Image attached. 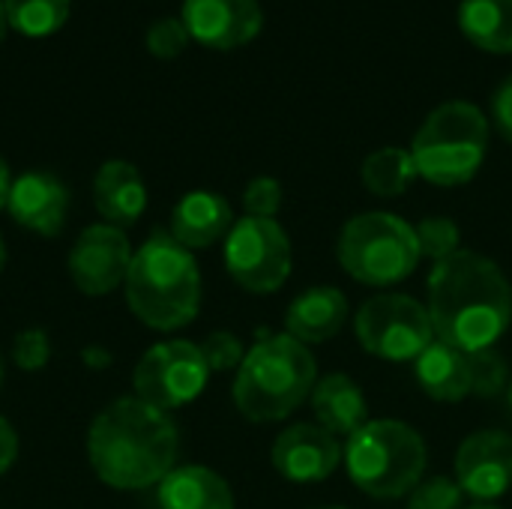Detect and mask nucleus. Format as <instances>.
I'll return each mask as SVG.
<instances>
[{"instance_id":"nucleus-10","label":"nucleus","mask_w":512,"mask_h":509,"mask_svg":"<svg viewBox=\"0 0 512 509\" xmlns=\"http://www.w3.org/2000/svg\"><path fill=\"white\" fill-rule=\"evenodd\" d=\"M210 366L198 345L174 339L153 345L135 366L132 387L135 396L159 411H174L189 405L207 387Z\"/></svg>"},{"instance_id":"nucleus-7","label":"nucleus","mask_w":512,"mask_h":509,"mask_svg":"<svg viewBox=\"0 0 512 509\" xmlns=\"http://www.w3.org/2000/svg\"><path fill=\"white\" fill-rule=\"evenodd\" d=\"M336 255L348 276L372 288L408 279L423 258L414 225L381 210L354 216L339 234Z\"/></svg>"},{"instance_id":"nucleus-17","label":"nucleus","mask_w":512,"mask_h":509,"mask_svg":"<svg viewBox=\"0 0 512 509\" xmlns=\"http://www.w3.org/2000/svg\"><path fill=\"white\" fill-rule=\"evenodd\" d=\"M93 204L99 216L114 228H129L141 219L147 207V186L132 162L111 159L96 171Z\"/></svg>"},{"instance_id":"nucleus-37","label":"nucleus","mask_w":512,"mask_h":509,"mask_svg":"<svg viewBox=\"0 0 512 509\" xmlns=\"http://www.w3.org/2000/svg\"><path fill=\"white\" fill-rule=\"evenodd\" d=\"M465 509H501V507H495V504H474V507H465Z\"/></svg>"},{"instance_id":"nucleus-6","label":"nucleus","mask_w":512,"mask_h":509,"mask_svg":"<svg viewBox=\"0 0 512 509\" xmlns=\"http://www.w3.org/2000/svg\"><path fill=\"white\" fill-rule=\"evenodd\" d=\"M489 150V120L474 102L438 105L414 135L411 156L417 174L435 186H462L483 168Z\"/></svg>"},{"instance_id":"nucleus-39","label":"nucleus","mask_w":512,"mask_h":509,"mask_svg":"<svg viewBox=\"0 0 512 509\" xmlns=\"http://www.w3.org/2000/svg\"><path fill=\"white\" fill-rule=\"evenodd\" d=\"M315 509H345V507H315Z\"/></svg>"},{"instance_id":"nucleus-26","label":"nucleus","mask_w":512,"mask_h":509,"mask_svg":"<svg viewBox=\"0 0 512 509\" xmlns=\"http://www.w3.org/2000/svg\"><path fill=\"white\" fill-rule=\"evenodd\" d=\"M468 357H471V396L492 399V396L507 393V387H510V369H507V360L495 348L474 351Z\"/></svg>"},{"instance_id":"nucleus-25","label":"nucleus","mask_w":512,"mask_h":509,"mask_svg":"<svg viewBox=\"0 0 512 509\" xmlns=\"http://www.w3.org/2000/svg\"><path fill=\"white\" fill-rule=\"evenodd\" d=\"M417 231V246L423 258H432L435 264L456 255L459 243H462V231L450 216H429L420 225H414Z\"/></svg>"},{"instance_id":"nucleus-24","label":"nucleus","mask_w":512,"mask_h":509,"mask_svg":"<svg viewBox=\"0 0 512 509\" xmlns=\"http://www.w3.org/2000/svg\"><path fill=\"white\" fill-rule=\"evenodd\" d=\"M6 21L12 30L30 39H45L57 33L72 12V0H3Z\"/></svg>"},{"instance_id":"nucleus-36","label":"nucleus","mask_w":512,"mask_h":509,"mask_svg":"<svg viewBox=\"0 0 512 509\" xmlns=\"http://www.w3.org/2000/svg\"><path fill=\"white\" fill-rule=\"evenodd\" d=\"M3 264H6V246H3V237H0V270H3Z\"/></svg>"},{"instance_id":"nucleus-16","label":"nucleus","mask_w":512,"mask_h":509,"mask_svg":"<svg viewBox=\"0 0 512 509\" xmlns=\"http://www.w3.org/2000/svg\"><path fill=\"white\" fill-rule=\"evenodd\" d=\"M348 321V297L333 285L306 288L285 312V330L300 345L330 342Z\"/></svg>"},{"instance_id":"nucleus-4","label":"nucleus","mask_w":512,"mask_h":509,"mask_svg":"<svg viewBox=\"0 0 512 509\" xmlns=\"http://www.w3.org/2000/svg\"><path fill=\"white\" fill-rule=\"evenodd\" d=\"M318 366L306 345L282 336L261 339L240 363L234 381V405L252 423H276L291 417L315 390Z\"/></svg>"},{"instance_id":"nucleus-23","label":"nucleus","mask_w":512,"mask_h":509,"mask_svg":"<svg viewBox=\"0 0 512 509\" xmlns=\"http://www.w3.org/2000/svg\"><path fill=\"white\" fill-rule=\"evenodd\" d=\"M363 186L378 198H399L408 192V186L420 177L411 150L405 147H381L372 156H366L360 168Z\"/></svg>"},{"instance_id":"nucleus-35","label":"nucleus","mask_w":512,"mask_h":509,"mask_svg":"<svg viewBox=\"0 0 512 509\" xmlns=\"http://www.w3.org/2000/svg\"><path fill=\"white\" fill-rule=\"evenodd\" d=\"M6 30H9V21H6V3L0 0V45L6 39Z\"/></svg>"},{"instance_id":"nucleus-22","label":"nucleus","mask_w":512,"mask_h":509,"mask_svg":"<svg viewBox=\"0 0 512 509\" xmlns=\"http://www.w3.org/2000/svg\"><path fill=\"white\" fill-rule=\"evenodd\" d=\"M465 39L489 54H512V0H462Z\"/></svg>"},{"instance_id":"nucleus-8","label":"nucleus","mask_w":512,"mask_h":509,"mask_svg":"<svg viewBox=\"0 0 512 509\" xmlns=\"http://www.w3.org/2000/svg\"><path fill=\"white\" fill-rule=\"evenodd\" d=\"M354 333L363 351L390 363L417 360L435 342L429 309L408 294L369 297L354 318Z\"/></svg>"},{"instance_id":"nucleus-18","label":"nucleus","mask_w":512,"mask_h":509,"mask_svg":"<svg viewBox=\"0 0 512 509\" xmlns=\"http://www.w3.org/2000/svg\"><path fill=\"white\" fill-rule=\"evenodd\" d=\"M231 228H234L231 204L216 192H204V189L189 192L177 201L171 213V237L189 252L219 243L222 237H228Z\"/></svg>"},{"instance_id":"nucleus-5","label":"nucleus","mask_w":512,"mask_h":509,"mask_svg":"<svg viewBox=\"0 0 512 509\" xmlns=\"http://www.w3.org/2000/svg\"><path fill=\"white\" fill-rule=\"evenodd\" d=\"M351 483L378 501L405 498L426 471V441L402 420H369L345 444Z\"/></svg>"},{"instance_id":"nucleus-33","label":"nucleus","mask_w":512,"mask_h":509,"mask_svg":"<svg viewBox=\"0 0 512 509\" xmlns=\"http://www.w3.org/2000/svg\"><path fill=\"white\" fill-rule=\"evenodd\" d=\"M15 456H18V435H15V429L0 417V474H6V471L12 468Z\"/></svg>"},{"instance_id":"nucleus-27","label":"nucleus","mask_w":512,"mask_h":509,"mask_svg":"<svg viewBox=\"0 0 512 509\" xmlns=\"http://www.w3.org/2000/svg\"><path fill=\"white\" fill-rule=\"evenodd\" d=\"M465 492L450 477L420 480L417 489L408 495V509H465Z\"/></svg>"},{"instance_id":"nucleus-29","label":"nucleus","mask_w":512,"mask_h":509,"mask_svg":"<svg viewBox=\"0 0 512 509\" xmlns=\"http://www.w3.org/2000/svg\"><path fill=\"white\" fill-rule=\"evenodd\" d=\"M201 354H204V360H207V366H210V372H228V369H240V363H243V345H240V339L234 336V333H225V330H219V333H210L201 345Z\"/></svg>"},{"instance_id":"nucleus-15","label":"nucleus","mask_w":512,"mask_h":509,"mask_svg":"<svg viewBox=\"0 0 512 509\" xmlns=\"http://www.w3.org/2000/svg\"><path fill=\"white\" fill-rule=\"evenodd\" d=\"M69 192L66 186L48 171H27L9 186L6 210L9 216L42 237H57L66 222Z\"/></svg>"},{"instance_id":"nucleus-11","label":"nucleus","mask_w":512,"mask_h":509,"mask_svg":"<svg viewBox=\"0 0 512 509\" xmlns=\"http://www.w3.org/2000/svg\"><path fill=\"white\" fill-rule=\"evenodd\" d=\"M132 246L123 228H114L108 222L90 225L81 231V237L72 243L69 252V279L72 285L87 297H105L120 282H126L129 264H132Z\"/></svg>"},{"instance_id":"nucleus-19","label":"nucleus","mask_w":512,"mask_h":509,"mask_svg":"<svg viewBox=\"0 0 512 509\" xmlns=\"http://www.w3.org/2000/svg\"><path fill=\"white\" fill-rule=\"evenodd\" d=\"M309 402H312V414H315L318 426L336 438L339 435L351 438L357 429H363L369 423V405H366L360 384L342 372L324 375L315 384Z\"/></svg>"},{"instance_id":"nucleus-31","label":"nucleus","mask_w":512,"mask_h":509,"mask_svg":"<svg viewBox=\"0 0 512 509\" xmlns=\"http://www.w3.org/2000/svg\"><path fill=\"white\" fill-rule=\"evenodd\" d=\"M51 357V342H48V333L45 330H24L15 336L12 342V360L24 369V372H39L45 369Z\"/></svg>"},{"instance_id":"nucleus-40","label":"nucleus","mask_w":512,"mask_h":509,"mask_svg":"<svg viewBox=\"0 0 512 509\" xmlns=\"http://www.w3.org/2000/svg\"><path fill=\"white\" fill-rule=\"evenodd\" d=\"M0 378H3V360H0Z\"/></svg>"},{"instance_id":"nucleus-12","label":"nucleus","mask_w":512,"mask_h":509,"mask_svg":"<svg viewBox=\"0 0 512 509\" xmlns=\"http://www.w3.org/2000/svg\"><path fill=\"white\" fill-rule=\"evenodd\" d=\"M180 21L198 45L231 51L261 33L264 12L258 0H183Z\"/></svg>"},{"instance_id":"nucleus-34","label":"nucleus","mask_w":512,"mask_h":509,"mask_svg":"<svg viewBox=\"0 0 512 509\" xmlns=\"http://www.w3.org/2000/svg\"><path fill=\"white\" fill-rule=\"evenodd\" d=\"M9 186H12V177H9V168H6V162L0 159V210L6 207V198H9Z\"/></svg>"},{"instance_id":"nucleus-2","label":"nucleus","mask_w":512,"mask_h":509,"mask_svg":"<svg viewBox=\"0 0 512 509\" xmlns=\"http://www.w3.org/2000/svg\"><path fill=\"white\" fill-rule=\"evenodd\" d=\"M180 435L168 411L138 396L111 402L87 432V459L93 474L120 492L159 486L177 462Z\"/></svg>"},{"instance_id":"nucleus-3","label":"nucleus","mask_w":512,"mask_h":509,"mask_svg":"<svg viewBox=\"0 0 512 509\" xmlns=\"http://www.w3.org/2000/svg\"><path fill=\"white\" fill-rule=\"evenodd\" d=\"M123 285L129 309L153 330H180L198 315V264L192 252L165 231L150 234V240L132 255Z\"/></svg>"},{"instance_id":"nucleus-30","label":"nucleus","mask_w":512,"mask_h":509,"mask_svg":"<svg viewBox=\"0 0 512 509\" xmlns=\"http://www.w3.org/2000/svg\"><path fill=\"white\" fill-rule=\"evenodd\" d=\"M243 207H246V216L276 219L282 207V183L273 177H255L243 192Z\"/></svg>"},{"instance_id":"nucleus-32","label":"nucleus","mask_w":512,"mask_h":509,"mask_svg":"<svg viewBox=\"0 0 512 509\" xmlns=\"http://www.w3.org/2000/svg\"><path fill=\"white\" fill-rule=\"evenodd\" d=\"M492 120H495L498 132L512 144V75L492 96Z\"/></svg>"},{"instance_id":"nucleus-21","label":"nucleus","mask_w":512,"mask_h":509,"mask_svg":"<svg viewBox=\"0 0 512 509\" xmlns=\"http://www.w3.org/2000/svg\"><path fill=\"white\" fill-rule=\"evenodd\" d=\"M156 498L162 509H234V495L225 477L201 465L174 468L159 483Z\"/></svg>"},{"instance_id":"nucleus-38","label":"nucleus","mask_w":512,"mask_h":509,"mask_svg":"<svg viewBox=\"0 0 512 509\" xmlns=\"http://www.w3.org/2000/svg\"><path fill=\"white\" fill-rule=\"evenodd\" d=\"M507 408H510V414H512V384L507 387Z\"/></svg>"},{"instance_id":"nucleus-28","label":"nucleus","mask_w":512,"mask_h":509,"mask_svg":"<svg viewBox=\"0 0 512 509\" xmlns=\"http://www.w3.org/2000/svg\"><path fill=\"white\" fill-rule=\"evenodd\" d=\"M186 45H189V30L180 18H159L147 30V48L159 60H171V57L183 54Z\"/></svg>"},{"instance_id":"nucleus-13","label":"nucleus","mask_w":512,"mask_h":509,"mask_svg":"<svg viewBox=\"0 0 512 509\" xmlns=\"http://www.w3.org/2000/svg\"><path fill=\"white\" fill-rule=\"evenodd\" d=\"M456 483L477 504H492L512 489V438L474 432L456 453Z\"/></svg>"},{"instance_id":"nucleus-9","label":"nucleus","mask_w":512,"mask_h":509,"mask_svg":"<svg viewBox=\"0 0 512 509\" xmlns=\"http://www.w3.org/2000/svg\"><path fill=\"white\" fill-rule=\"evenodd\" d=\"M228 276L249 294H273L291 276V240L276 219L243 216L225 237Z\"/></svg>"},{"instance_id":"nucleus-20","label":"nucleus","mask_w":512,"mask_h":509,"mask_svg":"<svg viewBox=\"0 0 512 509\" xmlns=\"http://www.w3.org/2000/svg\"><path fill=\"white\" fill-rule=\"evenodd\" d=\"M417 384L435 402H462L471 396V357L447 342H432L414 363Z\"/></svg>"},{"instance_id":"nucleus-14","label":"nucleus","mask_w":512,"mask_h":509,"mask_svg":"<svg viewBox=\"0 0 512 509\" xmlns=\"http://www.w3.org/2000/svg\"><path fill=\"white\" fill-rule=\"evenodd\" d=\"M270 459L288 483L309 486L327 480L339 468L342 444L318 423H297L276 438Z\"/></svg>"},{"instance_id":"nucleus-1","label":"nucleus","mask_w":512,"mask_h":509,"mask_svg":"<svg viewBox=\"0 0 512 509\" xmlns=\"http://www.w3.org/2000/svg\"><path fill=\"white\" fill-rule=\"evenodd\" d=\"M435 339L465 354L495 348L512 324V285L501 267L471 249L438 261L429 273Z\"/></svg>"}]
</instances>
